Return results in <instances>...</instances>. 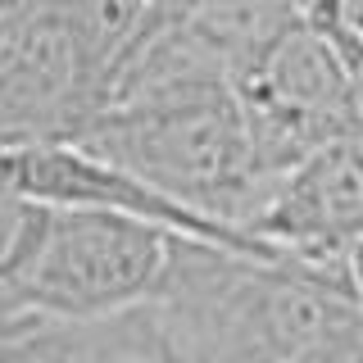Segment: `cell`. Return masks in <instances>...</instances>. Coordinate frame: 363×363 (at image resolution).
Here are the masks:
<instances>
[{
  "label": "cell",
  "instance_id": "cell-1",
  "mask_svg": "<svg viewBox=\"0 0 363 363\" xmlns=\"http://www.w3.org/2000/svg\"><path fill=\"white\" fill-rule=\"evenodd\" d=\"M150 309L173 363H295L359 304L350 268L272 264L182 241Z\"/></svg>",
  "mask_w": 363,
  "mask_h": 363
},
{
  "label": "cell",
  "instance_id": "cell-2",
  "mask_svg": "<svg viewBox=\"0 0 363 363\" xmlns=\"http://www.w3.org/2000/svg\"><path fill=\"white\" fill-rule=\"evenodd\" d=\"M182 241L186 236L118 213L5 196V323H96L128 313L159 295Z\"/></svg>",
  "mask_w": 363,
  "mask_h": 363
},
{
  "label": "cell",
  "instance_id": "cell-3",
  "mask_svg": "<svg viewBox=\"0 0 363 363\" xmlns=\"http://www.w3.org/2000/svg\"><path fill=\"white\" fill-rule=\"evenodd\" d=\"M68 145L241 232L277 186L259 164L236 86H186L113 105Z\"/></svg>",
  "mask_w": 363,
  "mask_h": 363
},
{
  "label": "cell",
  "instance_id": "cell-4",
  "mask_svg": "<svg viewBox=\"0 0 363 363\" xmlns=\"http://www.w3.org/2000/svg\"><path fill=\"white\" fill-rule=\"evenodd\" d=\"M264 173L277 182L323 145L363 136L354 68L304 14L236 77Z\"/></svg>",
  "mask_w": 363,
  "mask_h": 363
},
{
  "label": "cell",
  "instance_id": "cell-5",
  "mask_svg": "<svg viewBox=\"0 0 363 363\" xmlns=\"http://www.w3.org/2000/svg\"><path fill=\"white\" fill-rule=\"evenodd\" d=\"M113 77L96 64L55 0L0 9L5 145H68L109 109Z\"/></svg>",
  "mask_w": 363,
  "mask_h": 363
},
{
  "label": "cell",
  "instance_id": "cell-6",
  "mask_svg": "<svg viewBox=\"0 0 363 363\" xmlns=\"http://www.w3.org/2000/svg\"><path fill=\"white\" fill-rule=\"evenodd\" d=\"M5 196L55 204V209H96V213H118V218H136L164 227L173 236L204 245H223L250 259H272V264H291L286 255L268 250L241 227H227L218 218L186 209L182 200L164 196L150 182L123 173V168L105 164V159L77 150V145H5Z\"/></svg>",
  "mask_w": 363,
  "mask_h": 363
},
{
  "label": "cell",
  "instance_id": "cell-7",
  "mask_svg": "<svg viewBox=\"0 0 363 363\" xmlns=\"http://www.w3.org/2000/svg\"><path fill=\"white\" fill-rule=\"evenodd\" d=\"M250 236L304 268H350L363 241V136L313 150L277 177Z\"/></svg>",
  "mask_w": 363,
  "mask_h": 363
},
{
  "label": "cell",
  "instance_id": "cell-8",
  "mask_svg": "<svg viewBox=\"0 0 363 363\" xmlns=\"http://www.w3.org/2000/svg\"><path fill=\"white\" fill-rule=\"evenodd\" d=\"M309 23L354 73H363V0H309Z\"/></svg>",
  "mask_w": 363,
  "mask_h": 363
},
{
  "label": "cell",
  "instance_id": "cell-9",
  "mask_svg": "<svg viewBox=\"0 0 363 363\" xmlns=\"http://www.w3.org/2000/svg\"><path fill=\"white\" fill-rule=\"evenodd\" d=\"M345 264H350V286H354V304H359V313H363V241L354 245V255H350Z\"/></svg>",
  "mask_w": 363,
  "mask_h": 363
},
{
  "label": "cell",
  "instance_id": "cell-10",
  "mask_svg": "<svg viewBox=\"0 0 363 363\" xmlns=\"http://www.w3.org/2000/svg\"><path fill=\"white\" fill-rule=\"evenodd\" d=\"M14 5H28V0H0V9H14Z\"/></svg>",
  "mask_w": 363,
  "mask_h": 363
},
{
  "label": "cell",
  "instance_id": "cell-11",
  "mask_svg": "<svg viewBox=\"0 0 363 363\" xmlns=\"http://www.w3.org/2000/svg\"><path fill=\"white\" fill-rule=\"evenodd\" d=\"M354 82H359V105H363V73H354Z\"/></svg>",
  "mask_w": 363,
  "mask_h": 363
}]
</instances>
